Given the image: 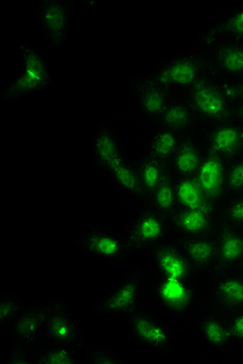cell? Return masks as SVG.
I'll return each mask as SVG.
<instances>
[{
    "label": "cell",
    "instance_id": "21",
    "mask_svg": "<svg viewBox=\"0 0 243 364\" xmlns=\"http://www.w3.org/2000/svg\"><path fill=\"white\" fill-rule=\"evenodd\" d=\"M213 298L220 309L237 314L243 310V277L226 276L213 287Z\"/></svg>",
    "mask_w": 243,
    "mask_h": 364
},
{
    "label": "cell",
    "instance_id": "24",
    "mask_svg": "<svg viewBox=\"0 0 243 364\" xmlns=\"http://www.w3.org/2000/svg\"><path fill=\"white\" fill-rule=\"evenodd\" d=\"M198 332L202 341L213 349H225L233 341L229 323L211 314H206L198 321Z\"/></svg>",
    "mask_w": 243,
    "mask_h": 364
},
{
    "label": "cell",
    "instance_id": "11",
    "mask_svg": "<svg viewBox=\"0 0 243 364\" xmlns=\"http://www.w3.org/2000/svg\"><path fill=\"white\" fill-rule=\"evenodd\" d=\"M228 168L224 159L207 151L195 177L204 194L216 206L226 201L230 195Z\"/></svg>",
    "mask_w": 243,
    "mask_h": 364
},
{
    "label": "cell",
    "instance_id": "23",
    "mask_svg": "<svg viewBox=\"0 0 243 364\" xmlns=\"http://www.w3.org/2000/svg\"><path fill=\"white\" fill-rule=\"evenodd\" d=\"M202 155L201 148L195 141L188 136H182L171 168L176 176L195 177L201 166Z\"/></svg>",
    "mask_w": 243,
    "mask_h": 364
},
{
    "label": "cell",
    "instance_id": "32",
    "mask_svg": "<svg viewBox=\"0 0 243 364\" xmlns=\"http://www.w3.org/2000/svg\"><path fill=\"white\" fill-rule=\"evenodd\" d=\"M213 35L222 33L231 40H240L243 38V8L225 16L220 23L213 28Z\"/></svg>",
    "mask_w": 243,
    "mask_h": 364
},
{
    "label": "cell",
    "instance_id": "6",
    "mask_svg": "<svg viewBox=\"0 0 243 364\" xmlns=\"http://www.w3.org/2000/svg\"><path fill=\"white\" fill-rule=\"evenodd\" d=\"M208 68L204 56L195 51H189L171 58L168 62L157 67L144 82H152L168 90L175 85L188 90L205 77Z\"/></svg>",
    "mask_w": 243,
    "mask_h": 364
},
{
    "label": "cell",
    "instance_id": "37",
    "mask_svg": "<svg viewBox=\"0 0 243 364\" xmlns=\"http://www.w3.org/2000/svg\"><path fill=\"white\" fill-rule=\"evenodd\" d=\"M228 323L233 341L243 343V310L235 314Z\"/></svg>",
    "mask_w": 243,
    "mask_h": 364
},
{
    "label": "cell",
    "instance_id": "36",
    "mask_svg": "<svg viewBox=\"0 0 243 364\" xmlns=\"http://www.w3.org/2000/svg\"><path fill=\"white\" fill-rule=\"evenodd\" d=\"M28 350L26 348L14 343L6 356V364L33 363V357L29 355Z\"/></svg>",
    "mask_w": 243,
    "mask_h": 364
},
{
    "label": "cell",
    "instance_id": "35",
    "mask_svg": "<svg viewBox=\"0 0 243 364\" xmlns=\"http://www.w3.org/2000/svg\"><path fill=\"white\" fill-rule=\"evenodd\" d=\"M228 186L230 194H243V156L230 164Z\"/></svg>",
    "mask_w": 243,
    "mask_h": 364
},
{
    "label": "cell",
    "instance_id": "39",
    "mask_svg": "<svg viewBox=\"0 0 243 364\" xmlns=\"http://www.w3.org/2000/svg\"><path fill=\"white\" fill-rule=\"evenodd\" d=\"M235 118L237 119L238 123L243 127V101L236 105Z\"/></svg>",
    "mask_w": 243,
    "mask_h": 364
},
{
    "label": "cell",
    "instance_id": "25",
    "mask_svg": "<svg viewBox=\"0 0 243 364\" xmlns=\"http://www.w3.org/2000/svg\"><path fill=\"white\" fill-rule=\"evenodd\" d=\"M215 66L227 75H243V42L240 40H229L216 47Z\"/></svg>",
    "mask_w": 243,
    "mask_h": 364
},
{
    "label": "cell",
    "instance_id": "1",
    "mask_svg": "<svg viewBox=\"0 0 243 364\" xmlns=\"http://www.w3.org/2000/svg\"><path fill=\"white\" fill-rule=\"evenodd\" d=\"M17 47L21 55V70L2 90L1 102L31 97L46 90L60 89L48 60L40 48L24 41L18 42Z\"/></svg>",
    "mask_w": 243,
    "mask_h": 364
},
{
    "label": "cell",
    "instance_id": "31",
    "mask_svg": "<svg viewBox=\"0 0 243 364\" xmlns=\"http://www.w3.org/2000/svg\"><path fill=\"white\" fill-rule=\"evenodd\" d=\"M24 302L14 294L6 291H0V323L1 327L10 330L19 312L23 307Z\"/></svg>",
    "mask_w": 243,
    "mask_h": 364
},
{
    "label": "cell",
    "instance_id": "18",
    "mask_svg": "<svg viewBox=\"0 0 243 364\" xmlns=\"http://www.w3.org/2000/svg\"><path fill=\"white\" fill-rule=\"evenodd\" d=\"M179 247L195 269L205 271L217 266L218 248L216 235L205 237H180Z\"/></svg>",
    "mask_w": 243,
    "mask_h": 364
},
{
    "label": "cell",
    "instance_id": "30",
    "mask_svg": "<svg viewBox=\"0 0 243 364\" xmlns=\"http://www.w3.org/2000/svg\"><path fill=\"white\" fill-rule=\"evenodd\" d=\"M77 349L65 346L49 345L44 349L38 350L33 357V363L36 364H76L78 360Z\"/></svg>",
    "mask_w": 243,
    "mask_h": 364
},
{
    "label": "cell",
    "instance_id": "16",
    "mask_svg": "<svg viewBox=\"0 0 243 364\" xmlns=\"http://www.w3.org/2000/svg\"><path fill=\"white\" fill-rule=\"evenodd\" d=\"M171 226L181 237H215L220 230L218 217L201 213L179 210L170 219Z\"/></svg>",
    "mask_w": 243,
    "mask_h": 364
},
{
    "label": "cell",
    "instance_id": "33",
    "mask_svg": "<svg viewBox=\"0 0 243 364\" xmlns=\"http://www.w3.org/2000/svg\"><path fill=\"white\" fill-rule=\"evenodd\" d=\"M222 226L243 228V194L236 195L218 213Z\"/></svg>",
    "mask_w": 243,
    "mask_h": 364
},
{
    "label": "cell",
    "instance_id": "5",
    "mask_svg": "<svg viewBox=\"0 0 243 364\" xmlns=\"http://www.w3.org/2000/svg\"><path fill=\"white\" fill-rule=\"evenodd\" d=\"M73 0H42L36 6L35 20L51 51L64 48L72 26Z\"/></svg>",
    "mask_w": 243,
    "mask_h": 364
},
{
    "label": "cell",
    "instance_id": "28",
    "mask_svg": "<svg viewBox=\"0 0 243 364\" xmlns=\"http://www.w3.org/2000/svg\"><path fill=\"white\" fill-rule=\"evenodd\" d=\"M170 90L152 82H144L137 91L139 107L145 116L158 119L164 107L168 105Z\"/></svg>",
    "mask_w": 243,
    "mask_h": 364
},
{
    "label": "cell",
    "instance_id": "9",
    "mask_svg": "<svg viewBox=\"0 0 243 364\" xmlns=\"http://www.w3.org/2000/svg\"><path fill=\"white\" fill-rule=\"evenodd\" d=\"M126 323L130 336L137 345L161 355L172 352V332L153 312L137 307L126 316Z\"/></svg>",
    "mask_w": 243,
    "mask_h": 364
},
{
    "label": "cell",
    "instance_id": "4",
    "mask_svg": "<svg viewBox=\"0 0 243 364\" xmlns=\"http://www.w3.org/2000/svg\"><path fill=\"white\" fill-rule=\"evenodd\" d=\"M155 302L175 318L188 316L200 299L197 279H183L155 273L152 282Z\"/></svg>",
    "mask_w": 243,
    "mask_h": 364
},
{
    "label": "cell",
    "instance_id": "38",
    "mask_svg": "<svg viewBox=\"0 0 243 364\" xmlns=\"http://www.w3.org/2000/svg\"><path fill=\"white\" fill-rule=\"evenodd\" d=\"M225 87L234 103L237 105L243 101V75L237 84H225Z\"/></svg>",
    "mask_w": 243,
    "mask_h": 364
},
{
    "label": "cell",
    "instance_id": "19",
    "mask_svg": "<svg viewBox=\"0 0 243 364\" xmlns=\"http://www.w3.org/2000/svg\"><path fill=\"white\" fill-rule=\"evenodd\" d=\"M180 210L201 211L218 217L217 206L204 194L195 177L176 176Z\"/></svg>",
    "mask_w": 243,
    "mask_h": 364
},
{
    "label": "cell",
    "instance_id": "12",
    "mask_svg": "<svg viewBox=\"0 0 243 364\" xmlns=\"http://www.w3.org/2000/svg\"><path fill=\"white\" fill-rule=\"evenodd\" d=\"M9 331L14 343L31 350L45 341V303L24 302Z\"/></svg>",
    "mask_w": 243,
    "mask_h": 364
},
{
    "label": "cell",
    "instance_id": "13",
    "mask_svg": "<svg viewBox=\"0 0 243 364\" xmlns=\"http://www.w3.org/2000/svg\"><path fill=\"white\" fill-rule=\"evenodd\" d=\"M207 151L217 155L227 164L233 163L243 154V127L234 121L212 125L207 132Z\"/></svg>",
    "mask_w": 243,
    "mask_h": 364
},
{
    "label": "cell",
    "instance_id": "34",
    "mask_svg": "<svg viewBox=\"0 0 243 364\" xmlns=\"http://www.w3.org/2000/svg\"><path fill=\"white\" fill-rule=\"evenodd\" d=\"M85 354H87V360H85V363H125V361L122 360L120 356L117 354L116 350L112 347H101V346L90 343H85Z\"/></svg>",
    "mask_w": 243,
    "mask_h": 364
},
{
    "label": "cell",
    "instance_id": "8",
    "mask_svg": "<svg viewBox=\"0 0 243 364\" xmlns=\"http://www.w3.org/2000/svg\"><path fill=\"white\" fill-rule=\"evenodd\" d=\"M45 341L49 345L74 349L82 346V329L70 311L64 296L45 303Z\"/></svg>",
    "mask_w": 243,
    "mask_h": 364
},
{
    "label": "cell",
    "instance_id": "3",
    "mask_svg": "<svg viewBox=\"0 0 243 364\" xmlns=\"http://www.w3.org/2000/svg\"><path fill=\"white\" fill-rule=\"evenodd\" d=\"M87 256L118 264L126 262L135 248L127 235L112 227L93 223L72 240Z\"/></svg>",
    "mask_w": 243,
    "mask_h": 364
},
{
    "label": "cell",
    "instance_id": "14",
    "mask_svg": "<svg viewBox=\"0 0 243 364\" xmlns=\"http://www.w3.org/2000/svg\"><path fill=\"white\" fill-rule=\"evenodd\" d=\"M151 249L155 273L183 279H197V269L191 264L183 250L174 242L166 240Z\"/></svg>",
    "mask_w": 243,
    "mask_h": 364
},
{
    "label": "cell",
    "instance_id": "7",
    "mask_svg": "<svg viewBox=\"0 0 243 364\" xmlns=\"http://www.w3.org/2000/svg\"><path fill=\"white\" fill-rule=\"evenodd\" d=\"M145 284V274L135 269L126 274L117 284L103 294L101 300L90 310L103 316H127L139 307Z\"/></svg>",
    "mask_w": 243,
    "mask_h": 364
},
{
    "label": "cell",
    "instance_id": "15",
    "mask_svg": "<svg viewBox=\"0 0 243 364\" xmlns=\"http://www.w3.org/2000/svg\"><path fill=\"white\" fill-rule=\"evenodd\" d=\"M124 154L120 136L109 117H107L97 125L92 138L94 167L103 174L110 164Z\"/></svg>",
    "mask_w": 243,
    "mask_h": 364
},
{
    "label": "cell",
    "instance_id": "17",
    "mask_svg": "<svg viewBox=\"0 0 243 364\" xmlns=\"http://www.w3.org/2000/svg\"><path fill=\"white\" fill-rule=\"evenodd\" d=\"M103 174L114 183L119 192L136 198L137 200L147 199L136 166L130 163L125 154L110 164Z\"/></svg>",
    "mask_w": 243,
    "mask_h": 364
},
{
    "label": "cell",
    "instance_id": "40",
    "mask_svg": "<svg viewBox=\"0 0 243 364\" xmlns=\"http://www.w3.org/2000/svg\"><path fill=\"white\" fill-rule=\"evenodd\" d=\"M238 266H239V273H240V275H242V277H243V257H242V259L240 260L239 264H238Z\"/></svg>",
    "mask_w": 243,
    "mask_h": 364
},
{
    "label": "cell",
    "instance_id": "10",
    "mask_svg": "<svg viewBox=\"0 0 243 364\" xmlns=\"http://www.w3.org/2000/svg\"><path fill=\"white\" fill-rule=\"evenodd\" d=\"M170 220L153 206L135 210L128 222L127 235L135 249L152 248L168 240Z\"/></svg>",
    "mask_w": 243,
    "mask_h": 364
},
{
    "label": "cell",
    "instance_id": "2",
    "mask_svg": "<svg viewBox=\"0 0 243 364\" xmlns=\"http://www.w3.org/2000/svg\"><path fill=\"white\" fill-rule=\"evenodd\" d=\"M185 105L197 119L215 125L235 118V103L227 93L225 84L210 78H201L186 90Z\"/></svg>",
    "mask_w": 243,
    "mask_h": 364
},
{
    "label": "cell",
    "instance_id": "26",
    "mask_svg": "<svg viewBox=\"0 0 243 364\" xmlns=\"http://www.w3.org/2000/svg\"><path fill=\"white\" fill-rule=\"evenodd\" d=\"M195 120L197 117L188 105L177 101L168 102L157 119L162 130H168L175 134H181L193 127Z\"/></svg>",
    "mask_w": 243,
    "mask_h": 364
},
{
    "label": "cell",
    "instance_id": "22",
    "mask_svg": "<svg viewBox=\"0 0 243 364\" xmlns=\"http://www.w3.org/2000/svg\"><path fill=\"white\" fill-rule=\"evenodd\" d=\"M151 199H152L153 208L168 220L180 210L179 203H178L177 186H176V175L172 168L168 167L164 170L161 183L153 193Z\"/></svg>",
    "mask_w": 243,
    "mask_h": 364
},
{
    "label": "cell",
    "instance_id": "27",
    "mask_svg": "<svg viewBox=\"0 0 243 364\" xmlns=\"http://www.w3.org/2000/svg\"><path fill=\"white\" fill-rule=\"evenodd\" d=\"M181 141L182 136L179 134L168 130L155 132L148 140V154L161 161L162 165L171 167Z\"/></svg>",
    "mask_w": 243,
    "mask_h": 364
},
{
    "label": "cell",
    "instance_id": "29",
    "mask_svg": "<svg viewBox=\"0 0 243 364\" xmlns=\"http://www.w3.org/2000/svg\"><path fill=\"white\" fill-rule=\"evenodd\" d=\"M168 167V166L162 165L161 161L153 159L148 154L139 157L136 168L146 198L152 196L161 183L164 170Z\"/></svg>",
    "mask_w": 243,
    "mask_h": 364
},
{
    "label": "cell",
    "instance_id": "20",
    "mask_svg": "<svg viewBox=\"0 0 243 364\" xmlns=\"http://www.w3.org/2000/svg\"><path fill=\"white\" fill-rule=\"evenodd\" d=\"M217 240V267L228 269L238 264L243 257V228H234L220 225L216 233Z\"/></svg>",
    "mask_w": 243,
    "mask_h": 364
}]
</instances>
